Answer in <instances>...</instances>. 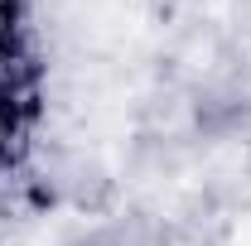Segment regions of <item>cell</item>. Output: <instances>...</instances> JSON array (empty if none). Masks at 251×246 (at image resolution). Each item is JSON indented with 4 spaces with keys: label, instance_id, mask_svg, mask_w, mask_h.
Segmentation results:
<instances>
[{
    "label": "cell",
    "instance_id": "1",
    "mask_svg": "<svg viewBox=\"0 0 251 246\" xmlns=\"http://www.w3.org/2000/svg\"><path fill=\"white\" fill-rule=\"evenodd\" d=\"M49 193L63 198V203H73L77 213H101L111 203L116 184H111V174L97 159H58L49 169Z\"/></svg>",
    "mask_w": 251,
    "mask_h": 246
}]
</instances>
